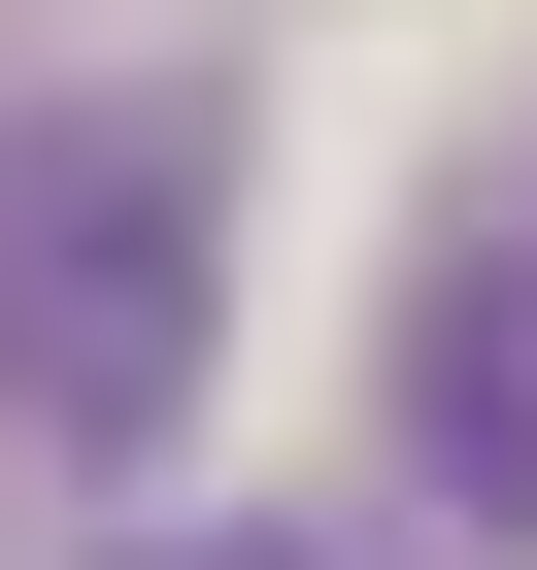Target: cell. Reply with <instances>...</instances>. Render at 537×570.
Listing matches in <instances>:
<instances>
[{
  "label": "cell",
  "instance_id": "cell-1",
  "mask_svg": "<svg viewBox=\"0 0 537 570\" xmlns=\"http://www.w3.org/2000/svg\"><path fill=\"white\" fill-rule=\"evenodd\" d=\"M0 403L68 470H135L202 403V135L168 101H35L0 135Z\"/></svg>",
  "mask_w": 537,
  "mask_h": 570
},
{
  "label": "cell",
  "instance_id": "cell-2",
  "mask_svg": "<svg viewBox=\"0 0 537 570\" xmlns=\"http://www.w3.org/2000/svg\"><path fill=\"white\" fill-rule=\"evenodd\" d=\"M403 470L470 537H537V235H470L437 303H403Z\"/></svg>",
  "mask_w": 537,
  "mask_h": 570
},
{
  "label": "cell",
  "instance_id": "cell-3",
  "mask_svg": "<svg viewBox=\"0 0 537 570\" xmlns=\"http://www.w3.org/2000/svg\"><path fill=\"white\" fill-rule=\"evenodd\" d=\"M135 570H303V537H135Z\"/></svg>",
  "mask_w": 537,
  "mask_h": 570
}]
</instances>
